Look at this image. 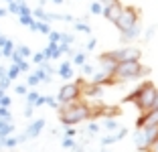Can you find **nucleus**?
Listing matches in <instances>:
<instances>
[{"mask_svg":"<svg viewBox=\"0 0 158 152\" xmlns=\"http://www.w3.org/2000/svg\"><path fill=\"white\" fill-rule=\"evenodd\" d=\"M59 43H65V45H73V43H75V37H73V35H69V32H61V41Z\"/></svg>","mask_w":158,"mask_h":152,"instance_id":"nucleus-28","label":"nucleus"},{"mask_svg":"<svg viewBox=\"0 0 158 152\" xmlns=\"http://www.w3.org/2000/svg\"><path fill=\"white\" fill-rule=\"evenodd\" d=\"M102 152H107V150H102Z\"/></svg>","mask_w":158,"mask_h":152,"instance_id":"nucleus-57","label":"nucleus"},{"mask_svg":"<svg viewBox=\"0 0 158 152\" xmlns=\"http://www.w3.org/2000/svg\"><path fill=\"white\" fill-rule=\"evenodd\" d=\"M0 120L2 122H12V116H10L8 108H0Z\"/></svg>","mask_w":158,"mask_h":152,"instance_id":"nucleus-29","label":"nucleus"},{"mask_svg":"<svg viewBox=\"0 0 158 152\" xmlns=\"http://www.w3.org/2000/svg\"><path fill=\"white\" fill-rule=\"evenodd\" d=\"M87 132L91 134V136H95V134L99 132V126H98V124H93V122H91V124H89V128H87Z\"/></svg>","mask_w":158,"mask_h":152,"instance_id":"nucleus-44","label":"nucleus"},{"mask_svg":"<svg viewBox=\"0 0 158 152\" xmlns=\"http://www.w3.org/2000/svg\"><path fill=\"white\" fill-rule=\"evenodd\" d=\"M0 57H2V55H0Z\"/></svg>","mask_w":158,"mask_h":152,"instance_id":"nucleus-58","label":"nucleus"},{"mask_svg":"<svg viewBox=\"0 0 158 152\" xmlns=\"http://www.w3.org/2000/svg\"><path fill=\"white\" fill-rule=\"evenodd\" d=\"M95 45H98V41H95V39H89L87 45H85V51H93V49H95Z\"/></svg>","mask_w":158,"mask_h":152,"instance_id":"nucleus-45","label":"nucleus"},{"mask_svg":"<svg viewBox=\"0 0 158 152\" xmlns=\"http://www.w3.org/2000/svg\"><path fill=\"white\" fill-rule=\"evenodd\" d=\"M6 2H14V0H6Z\"/></svg>","mask_w":158,"mask_h":152,"instance_id":"nucleus-56","label":"nucleus"},{"mask_svg":"<svg viewBox=\"0 0 158 152\" xmlns=\"http://www.w3.org/2000/svg\"><path fill=\"white\" fill-rule=\"evenodd\" d=\"M59 110H61L59 120L63 126H77V124H81V122H85V120L95 116V110L89 108L87 103H83V101L65 103V106H59Z\"/></svg>","mask_w":158,"mask_h":152,"instance_id":"nucleus-1","label":"nucleus"},{"mask_svg":"<svg viewBox=\"0 0 158 152\" xmlns=\"http://www.w3.org/2000/svg\"><path fill=\"white\" fill-rule=\"evenodd\" d=\"M126 134H128V128H118L114 134H106L102 138V146H110L114 142H120L122 138H126Z\"/></svg>","mask_w":158,"mask_h":152,"instance_id":"nucleus-12","label":"nucleus"},{"mask_svg":"<svg viewBox=\"0 0 158 152\" xmlns=\"http://www.w3.org/2000/svg\"><path fill=\"white\" fill-rule=\"evenodd\" d=\"M2 77H6V67L0 65V79H2Z\"/></svg>","mask_w":158,"mask_h":152,"instance_id":"nucleus-49","label":"nucleus"},{"mask_svg":"<svg viewBox=\"0 0 158 152\" xmlns=\"http://www.w3.org/2000/svg\"><path fill=\"white\" fill-rule=\"evenodd\" d=\"M43 101H45L49 108H53V110H59V101H57V97H53V95H43Z\"/></svg>","mask_w":158,"mask_h":152,"instance_id":"nucleus-25","label":"nucleus"},{"mask_svg":"<svg viewBox=\"0 0 158 152\" xmlns=\"http://www.w3.org/2000/svg\"><path fill=\"white\" fill-rule=\"evenodd\" d=\"M2 95H4V91H2V89H0V99H2Z\"/></svg>","mask_w":158,"mask_h":152,"instance_id":"nucleus-55","label":"nucleus"},{"mask_svg":"<svg viewBox=\"0 0 158 152\" xmlns=\"http://www.w3.org/2000/svg\"><path fill=\"white\" fill-rule=\"evenodd\" d=\"M6 12L16 14V16H19V0H14V2H8V8H6Z\"/></svg>","mask_w":158,"mask_h":152,"instance_id":"nucleus-32","label":"nucleus"},{"mask_svg":"<svg viewBox=\"0 0 158 152\" xmlns=\"http://www.w3.org/2000/svg\"><path fill=\"white\" fill-rule=\"evenodd\" d=\"M12 132H14V122H2L0 120V138L12 136Z\"/></svg>","mask_w":158,"mask_h":152,"instance_id":"nucleus-16","label":"nucleus"},{"mask_svg":"<svg viewBox=\"0 0 158 152\" xmlns=\"http://www.w3.org/2000/svg\"><path fill=\"white\" fill-rule=\"evenodd\" d=\"M33 112H35L33 106H27V108H24V116H27V118H33Z\"/></svg>","mask_w":158,"mask_h":152,"instance_id":"nucleus-46","label":"nucleus"},{"mask_svg":"<svg viewBox=\"0 0 158 152\" xmlns=\"http://www.w3.org/2000/svg\"><path fill=\"white\" fill-rule=\"evenodd\" d=\"M140 35H142V27H140V24H136V27H132V28H128V31L122 32V35H120V41L124 43V45H128V43L136 41Z\"/></svg>","mask_w":158,"mask_h":152,"instance_id":"nucleus-13","label":"nucleus"},{"mask_svg":"<svg viewBox=\"0 0 158 152\" xmlns=\"http://www.w3.org/2000/svg\"><path fill=\"white\" fill-rule=\"evenodd\" d=\"M6 14H8V12H6V8H0V19H2V16H6Z\"/></svg>","mask_w":158,"mask_h":152,"instance_id":"nucleus-51","label":"nucleus"},{"mask_svg":"<svg viewBox=\"0 0 158 152\" xmlns=\"http://www.w3.org/2000/svg\"><path fill=\"white\" fill-rule=\"evenodd\" d=\"M112 59L116 63H126V61H140V55H142V51L136 49V47H122V49H116L110 53Z\"/></svg>","mask_w":158,"mask_h":152,"instance_id":"nucleus-6","label":"nucleus"},{"mask_svg":"<svg viewBox=\"0 0 158 152\" xmlns=\"http://www.w3.org/2000/svg\"><path fill=\"white\" fill-rule=\"evenodd\" d=\"M4 148V138H0V150Z\"/></svg>","mask_w":158,"mask_h":152,"instance_id":"nucleus-53","label":"nucleus"},{"mask_svg":"<svg viewBox=\"0 0 158 152\" xmlns=\"http://www.w3.org/2000/svg\"><path fill=\"white\" fill-rule=\"evenodd\" d=\"M85 19H87V16H83V19L77 20V23H73V27H75V31H77V32H91V27L85 23Z\"/></svg>","mask_w":158,"mask_h":152,"instance_id":"nucleus-18","label":"nucleus"},{"mask_svg":"<svg viewBox=\"0 0 158 152\" xmlns=\"http://www.w3.org/2000/svg\"><path fill=\"white\" fill-rule=\"evenodd\" d=\"M14 91L19 93V95H27L28 87H27V85H16V87H14Z\"/></svg>","mask_w":158,"mask_h":152,"instance_id":"nucleus-42","label":"nucleus"},{"mask_svg":"<svg viewBox=\"0 0 158 152\" xmlns=\"http://www.w3.org/2000/svg\"><path fill=\"white\" fill-rule=\"evenodd\" d=\"M83 63H85V51H79V53H75L73 59H71V65H77V67H81Z\"/></svg>","mask_w":158,"mask_h":152,"instance_id":"nucleus-22","label":"nucleus"},{"mask_svg":"<svg viewBox=\"0 0 158 152\" xmlns=\"http://www.w3.org/2000/svg\"><path fill=\"white\" fill-rule=\"evenodd\" d=\"M103 128H106L107 132H116L120 126H118V120H116V118H106V120H103Z\"/></svg>","mask_w":158,"mask_h":152,"instance_id":"nucleus-20","label":"nucleus"},{"mask_svg":"<svg viewBox=\"0 0 158 152\" xmlns=\"http://www.w3.org/2000/svg\"><path fill=\"white\" fill-rule=\"evenodd\" d=\"M20 75V69H19V65H8V67H6V77L10 79V81H14V79L19 77Z\"/></svg>","mask_w":158,"mask_h":152,"instance_id":"nucleus-19","label":"nucleus"},{"mask_svg":"<svg viewBox=\"0 0 158 152\" xmlns=\"http://www.w3.org/2000/svg\"><path fill=\"white\" fill-rule=\"evenodd\" d=\"M31 14H33V16H37L39 20H43V23H45V16H47V10L43 8V6H39V8H35V10H31Z\"/></svg>","mask_w":158,"mask_h":152,"instance_id":"nucleus-27","label":"nucleus"},{"mask_svg":"<svg viewBox=\"0 0 158 152\" xmlns=\"http://www.w3.org/2000/svg\"><path fill=\"white\" fill-rule=\"evenodd\" d=\"M6 41H8V39H6V37H4V35H0V49H2V47H4V45H6Z\"/></svg>","mask_w":158,"mask_h":152,"instance_id":"nucleus-48","label":"nucleus"},{"mask_svg":"<svg viewBox=\"0 0 158 152\" xmlns=\"http://www.w3.org/2000/svg\"><path fill=\"white\" fill-rule=\"evenodd\" d=\"M154 32H156V27H150L148 31H146V35H144V41H150V39L154 37Z\"/></svg>","mask_w":158,"mask_h":152,"instance_id":"nucleus-43","label":"nucleus"},{"mask_svg":"<svg viewBox=\"0 0 158 152\" xmlns=\"http://www.w3.org/2000/svg\"><path fill=\"white\" fill-rule=\"evenodd\" d=\"M39 95H41V93L39 91H27V106H33L35 108V103H37V99H39Z\"/></svg>","mask_w":158,"mask_h":152,"instance_id":"nucleus-24","label":"nucleus"},{"mask_svg":"<svg viewBox=\"0 0 158 152\" xmlns=\"http://www.w3.org/2000/svg\"><path fill=\"white\" fill-rule=\"evenodd\" d=\"M75 134H77L75 126H67L65 128V138H75Z\"/></svg>","mask_w":158,"mask_h":152,"instance_id":"nucleus-39","label":"nucleus"},{"mask_svg":"<svg viewBox=\"0 0 158 152\" xmlns=\"http://www.w3.org/2000/svg\"><path fill=\"white\" fill-rule=\"evenodd\" d=\"M122 10H124V6H122L120 0H118V2H114V4H110V6H103L102 16H103V19H107L110 23L116 24L118 19H120V14H122Z\"/></svg>","mask_w":158,"mask_h":152,"instance_id":"nucleus-8","label":"nucleus"},{"mask_svg":"<svg viewBox=\"0 0 158 152\" xmlns=\"http://www.w3.org/2000/svg\"><path fill=\"white\" fill-rule=\"evenodd\" d=\"M31 59H33V63L41 65L43 61H45V57H43V53H41V51H39V53H33V55H31Z\"/></svg>","mask_w":158,"mask_h":152,"instance_id":"nucleus-36","label":"nucleus"},{"mask_svg":"<svg viewBox=\"0 0 158 152\" xmlns=\"http://www.w3.org/2000/svg\"><path fill=\"white\" fill-rule=\"evenodd\" d=\"M35 75L39 77V81H41V83H51V75H47L45 71H43V67H37Z\"/></svg>","mask_w":158,"mask_h":152,"instance_id":"nucleus-23","label":"nucleus"},{"mask_svg":"<svg viewBox=\"0 0 158 152\" xmlns=\"http://www.w3.org/2000/svg\"><path fill=\"white\" fill-rule=\"evenodd\" d=\"M47 37H49V43H59L61 41V32L59 31H51Z\"/></svg>","mask_w":158,"mask_h":152,"instance_id":"nucleus-33","label":"nucleus"},{"mask_svg":"<svg viewBox=\"0 0 158 152\" xmlns=\"http://www.w3.org/2000/svg\"><path fill=\"white\" fill-rule=\"evenodd\" d=\"M19 23L23 24V27H31V24L35 23V19L33 16H19Z\"/></svg>","mask_w":158,"mask_h":152,"instance_id":"nucleus-34","label":"nucleus"},{"mask_svg":"<svg viewBox=\"0 0 158 152\" xmlns=\"http://www.w3.org/2000/svg\"><path fill=\"white\" fill-rule=\"evenodd\" d=\"M16 65H19L20 73H28V69H31V67H28V59H23L20 63H16Z\"/></svg>","mask_w":158,"mask_h":152,"instance_id":"nucleus-37","label":"nucleus"},{"mask_svg":"<svg viewBox=\"0 0 158 152\" xmlns=\"http://www.w3.org/2000/svg\"><path fill=\"white\" fill-rule=\"evenodd\" d=\"M81 97V85L77 81L75 83H65V85H61L59 93H57V101H59V106H65V103H73Z\"/></svg>","mask_w":158,"mask_h":152,"instance_id":"nucleus-5","label":"nucleus"},{"mask_svg":"<svg viewBox=\"0 0 158 152\" xmlns=\"http://www.w3.org/2000/svg\"><path fill=\"white\" fill-rule=\"evenodd\" d=\"M156 85H154L152 81H144V83H140V95L138 99L134 101L136 106H138L140 112H148L152 110V101H154V95H156Z\"/></svg>","mask_w":158,"mask_h":152,"instance_id":"nucleus-3","label":"nucleus"},{"mask_svg":"<svg viewBox=\"0 0 158 152\" xmlns=\"http://www.w3.org/2000/svg\"><path fill=\"white\" fill-rule=\"evenodd\" d=\"M152 108H158V89H156V95H154V101H152Z\"/></svg>","mask_w":158,"mask_h":152,"instance_id":"nucleus-50","label":"nucleus"},{"mask_svg":"<svg viewBox=\"0 0 158 152\" xmlns=\"http://www.w3.org/2000/svg\"><path fill=\"white\" fill-rule=\"evenodd\" d=\"M14 51H16V53H19V55L23 57V59H31V55H33V51L28 49L27 45H19V47H14Z\"/></svg>","mask_w":158,"mask_h":152,"instance_id":"nucleus-21","label":"nucleus"},{"mask_svg":"<svg viewBox=\"0 0 158 152\" xmlns=\"http://www.w3.org/2000/svg\"><path fill=\"white\" fill-rule=\"evenodd\" d=\"M45 118H39V120H33L31 124H28V128L24 130V138L27 140H33V138H37L39 134L45 130Z\"/></svg>","mask_w":158,"mask_h":152,"instance_id":"nucleus-10","label":"nucleus"},{"mask_svg":"<svg viewBox=\"0 0 158 152\" xmlns=\"http://www.w3.org/2000/svg\"><path fill=\"white\" fill-rule=\"evenodd\" d=\"M81 69H83L85 75H93V73H95V67H93V65H89V63H83V65H81Z\"/></svg>","mask_w":158,"mask_h":152,"instance_id":"nucleus-35","label":"nucleus"},{"mask_svg":"<svg viewBox=\"0 0 158 152\" xmlns=\"http://www.w3.org/2000/svg\"><path fill=\"white\" fill-rule=\"evenodd\" d=\"M61 146L63 148H75V140L73 138H63L61 140Z\"/></svg>","mask_w":158,"mask_h":152,"instance_id":"nucleus-38","label":"nucleus"},{"mask_svg":"<svg viewBox=\"0 0 158 152\" xmlns=\"http://www.w3.org/2000/svg\"><path fill=\"white\" fill-rule=\"evenodd\" d=\"M63 23H73V16L71 14H63Z\"/></svg>","mask_w":158,"mask_h":152,"instance_id":"nucleus-47","label":"nucleus"},{"mask_svg":"<svg viewBox=\"0 0 158 152\" xmlns=\"http://www.w3.org/2000/svg\"><path fill=\"white\" fill-rule=\"evenodd\" d=\"M150 150H152V152H158V142H156V144H154V146H152V148H150Z\"/></svg>","mask_w":158,"mask_h":152,"instance_id":"nucleus-52","label":"nucleus"},{"mask_svg":"<svg viewBox=\"0 0 158 152\" xmlns=\"http://www.w3.org/2000/svg\"><path fill=\"white\" fill-rule=\"evenodd\" d=\"M10 83H12V81H10L8 77H2V79H0V89H2V91H6V89L10 87Z\"/></svg>","mask_w":158,"mask_h":152,"instance_id":"nucleus-40","label":"nucleus"},{"mask_svg":"<svg viewBox=\"0 0 158 152\" xmlns=\"http://www.w3.org/2000/svg\"><path fill=\"white\" fill-rule=\"evenodd\" d=\"M102 10H103L102 2H91V4H89V12L91 14H102Z\"/></svg>","mask_w":158,"mask_h":152,"instance_id":"nucleus-30","label":"nucleus"},{"mask_svg":"<svg viewBox=\"0 0 158 152\" xmlns=\"http://www.w3.org/2000/svg\"><path fill=\"white\" fill-rule=\"evenodd\" d=\"M53 2H55V4H63V0H53Z\"/></svg>","mask_w":158,"mask_h":152,"instance_id":"nucleus-54","label":"nucleus"},{"mask_svg":"<svg viewBox=\"0 0 158 152\" xmlns=\"http://www.w3.org/2000/svg\"><path fill=\"white\" fill-rule=\"evenodd\" d=\"M136 24H140V12H138V8H134V6H124L120 19H118V23H116L118 31L124 32V31H128V28L136 27Z\"/></svg>","mask_w":158,"mask_h":152,"instance_id":"nucleus-4","label":"nucleus"},{"mask_svg":"<svg viewBox=\"0 0 158 152\" xmlns=\"http://www.w3.org/2000/svg\"><path fill=\"white\" fill-rule=\"evenodd\" d=\"M39 83L41 81H39V77L35 73H27V87H37Z\"/></svg>","mask_w":158,"mask_h":152,"instance_id":"nucleus-26","label":"nucleus"},{"mask_svg":"<svg viewBox=\"0 0 158 152\" xmlns=\"http://www.w3.org/2000/svg\"><path fill=\"white\" fill-rule=\"evenodd\" d=\"M12 53H14V43L8 39V41H6V45L0 49V55L6 57V59H10V57H12Z\"/></svg>","mask_w":158,"mask_h":152,"instance_id":"nucleus-17","label":"nucleus"},{"mask_svg":"<svg viewBox=\"0 0 158 152\" xmlns=\"http://www.w3.org/2000/svg\"><path fill=\"white\" fill-rule=\"evenodd\" d=\"M103 87L102 85H95V83H81V95H87V97H102Z\"/></svg>","mask_w":158,"mask_h":152,"instance_id":"nucleus-11","label":"nucleus"},{"mask_svg":"<svg viewBox=\"0 0 158 152\" xmlns=\"http://www.w3.org/2000/svg\"><path fill=\"white\" fill-rule=\"evenodd\" d=\"M150 67H144L140 61H126V63H118L114 79L118 81H130V79H138L142 75H148Z\"/></svg>","mask_w":158,"mask_h":152,"instance_id":"nucleus-2","label":"nucleus"},{"mask_svg":"<svg viewBox=\"0 0 158 152\" xmlns=\"http://www.w3.org/2000/svg\"><path fill=\"white\" fill-rule=\"evenodd\" d=\"M148 126H158V108L142 112V116L136 120V128H148Z\"/></svg>","mask_w":158,"mask_h":152,"instance_id":"nucleus-7","label":"nucleus"},{"mask_svg":"<svg viewBox=\"0 0 158 152\" xmlns=\"http://www.w3.org/2000/svg\"><path fill=\"white\" fill-rule=\"evenodd\" d=\"M55 73L59 75L61 79H67V81H69V79H73L75 73H73V65H71V61H63V63L57 67Z\"/></svg>","mask_w":158,"mask_h":152,"instance_id":"nucleus-14","label":"nucleus"},{"mask_svg":"<svg viewBox=\"0 0 158 152\" xmlns=\"http://www.w3.org/2000/svg\"><path fill=\"white\" fill-rule=\"evenodd\" d=\"M134 144H136V148H138L140 152H148L150 150L148 142H146V136H144V130H142V128H138L134 132Z\"/></svg>","mask_w":158,"mask_h":152,"instance_id":"nucleus-15","label":"nucleus"},{"mask_svg":"<svg viewBox=\"0 0 158 152\" xmlns=\"http://www.w3.org/2000/svg\"><path fill=\"white\" fill-rule=\"evenodd\" d=\"M116 67H118V63L112 59V55H110V53H103V55H99V71H102V73L114 77V73H116Z\"/></svg>","mask_w":158,"mask_h":152,"instance_id":"nucleus-9","label":"nucleus"},{"mask_svg":"<svg viewBox=\"0 0 158 152\" xmlns=\"http://www.w3.org/2000/svg\"><path fill=\"white\" fill-rule=\"evenodd\" d=\"M16 144H19L16 136H6V138H4V148H14Z\"/></svg>","mask_w":158,"mask_h":152,"instance_id":"nucleus-31","label":"nucleus"},{"mask_svg":"<svg viewBox=\"0 0 158 152\" xmlns=\"http://www.w3.org/2000/svg\"><path fill=\"white\" fill-rule=\"evenodd\" d=\"M10 103H12V99H10L8 95H2V99H0V108H10Z\"/></svg>","mask_w":158,"mask_h":152,"instance_id":"nucleus-41","label":"nucleus"}]
</instances>
